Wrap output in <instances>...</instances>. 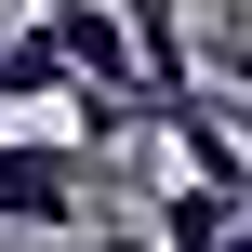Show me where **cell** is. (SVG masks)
<instances>
[{
	"label": "cell",
	"instance_id": "1",
	"mask_svg": "<svg viewBox=\"0 0 252 252\" xmlns=\"http://www.w3.org/2000/svg\"><path fill=\"white\" fill-rule=\"evenodd\" d=\"M40 27L66 40V66H80V80L146 93V40H133V13H120V0H40Z\"/></svg>",
	"mask_w": 252,
	"mask_h": 252
},
{
	"label": "cell",
	"instance_id": "2",
	"mask_svg": "<svg viewBox=\"0 0 252 252\" xmlns=\"http://www.w3.org/2000/svg\"><path fill=\"white\" fill-rule=\"evenodd\" d=\"M239 226H252L239 186H213V173H173V159H159V199H146V239H159V252H226Z\"/></svg>",
	"mask_w": 252,
	"mask_h": 252
},
{
	"label": "cell",
	"instance_id": "3",
	"mask_svg": "<svg viewBox=\"0 0 252 252\" xmlns=\"http://www.w3.org/2000/svg\"><path fill=\"white\" fill-rule=\"evenodd\" d=\"M66 80H80V66H66V40H53L40 13L0 27V106H66Z\"/></svg>",
	"mask_w": 252,
	"mask_h": 252
},
{
	"label": "cell",
	"instance_id": "4",
	"mask_svg": "<svg viewBox=\"0 0 252 252\" xmlns=\"http://www.w3.org/2000/svg\"><path fill=\"white\" fill-rule=\"evenodd\" d=\"M199 80H213V93H239V106H252V27H213V40H199Z\"/></svg>",
	"mask_w": 252,
	"mask_h": 252
},
{
	"label": "cell",
	"instance_id": "5",
	"mask_svg": "<svg viewBox=\"0 0 252 252\" xmlns=\"http://www.w3.org/2000/svg\"><path fill=\"white\" fill-rule=\"evenodd\" d=\"M40 252H159V239H106V226H80V239H40Z\"/></svg>",
	"mask_w": 252,
	"mask_h": 252
},
{
	"label": "cell",
	"instance_id": "6",
	"mask_svg": "<svg viewBox=\"0 0 252 252\" xmlns=\"http://www.w3.org/2000/svg\"><path fill=\"white\" fill-rule=\"evenodd\" d=\"M226 252H252V226H239V239H226Z\"/></svg>",
	"mask_w": 252,
	"mask_h": 252
}]
</instances>
